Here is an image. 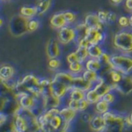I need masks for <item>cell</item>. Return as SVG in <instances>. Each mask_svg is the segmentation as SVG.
<instances>
[{
    "mask_svg": "<svg viewBox=\"0 0 132 132\" xmlns=\"http://www.w3.org/2000/svg\"><path fill=\"white\" fill-rule=\"evenodd\" d=\"M87 29H88V27L86 26V24L84 22L80 23L75 27V34H76L75 39L77 40V42H79L80 39H82L83 38H86Z\"/></svg>",
    "mask_w": 132,
    "mask_h": 132,
    "instance_id": "26",
    "label": "cell"
},
{
    "mask_svg": "<svg viewBox=\"0 0 132 132\" xmlns=\"http://www.w3.org/2000/svg\"><path fill=\"white\" fill-rule=\"evenodd\" d=\"M114 90L124 95H128L132 93V75L126 74L123 76L121 80L113 85Z\"/></svg>",
    "mask_w": 132,
    "mask_h": 132,
    "instance_id": "5",
    "label": "cell"
},
{
    "mask_svg": "<svg viewBox=\"0 0 132 132\" xmlns=\"http://www.w3.org/2000/svg\"><path fill=\"white\" fill-rule=\"evenodd\" d=\"M82 77L86 80H87L88 82L93 84H96V83L100 81V80L102 79V77L97 72L91 71L88 70H86L82 73Z\"/></svg>",
    "mask_w": 132,
    "mask_h": 132,
    "instance_id": "20",
    "label": "cell"
},
{
    "mask_svg": "<svg viewBox=\"0 0 132 132\" xmlns=\"http://www.w3.org/2000/svg\"><path fill=\"white\" fill-rule=\"evenodd\" d=\"M117 15L111 11H108L107 16V21L106 24H113L117 21Z\"/></svg>",
    "mask_w": 132,
    "mask_h": 132,
    "instance_id": "38",
    "label": "cell"
},
{
    "mask_svg": "<svg viewBox=\"0 0 132 132\" xmlns=\"http://www.w3.org/2000/svg\"><path fill=\"white\" fill-rule=\"evenodd\" d=\"M51 0H38L35 5L37 15L44 14L51 7Z\"/></svg>",
    "mask_w": 132,
    "mask_h": 132,
    "instance_id": "23",
    "label": "cell"
},
{
    "mask_svg": "<svg viewBox=\"0 0 132 132\" xmlns=\"http://www.w3.org/2000/svg\"><path fill=\"white\" fill-rule=\"evenodd\" d=\"M73 78H74V76L70 73H65V72H59V73H57L55 75H54V79L67 85L70 90H71V86H72V80H73Z\"/></svg>",
    "mask_w": 132,
    "mask_h": 132,
    "instance_id": "18",
    "label": "cell"
},
{
    "mask_svg": "<svg viewBox=\"0 0 132 132\" xmlns=\"http://www.w3.org/2000/svg\"><path fill=\"white\" fill-rule=\"evenodd\" d=\"M77 56H78V59L79 61L83 63L84 61H86L89 56V53H88V48L86 47H82V46H79L77 50L75 51Z\"/></svg>",
    "mask_w": 132,
    "mask_h": 132,
    "instance_id": "31",
    "label": "cell"
},
{
    "mask_svg": "<svg viewBox=\"0 0 132 132\" xmlns=\"http://www.w3.org/2000/svg\"><path fill=\"white\" fill-rule=\"evenodd\" d=\"M28 18L24 17L20 14L13 15L10 19L9 23V29L10 33L14 36H21L28 32Z\"/></svg>",
    "mask_w": 132,
    "mask_h": 132,
    "instance_id": "4",
    "label": "cell"
},
{
    "mask_svg": "<svg viewBox=\"0 0 132 132\" xmlns=\"http://www.w3.org/2000/svg\"><path fill=\"white\" fill-rule=\"evenodd\" d=\"M129 20H130V26L132 27V14L129 16Z\"/></svg>",
    "mask_w": 132,
    "mask_h": 132,
    "instance_id": "48",
    "label": "cell"
},
{
    "mask_svg": "<svg viewBox=\"0 0 132 132\" xmlns=\"http://www.w3.org/2000/svg\"><path fill=\"white\" fill-rule=\"evenodd\" d=\"M61 98L57 97L54 94L42 97V103L45 111L54 108H58L61 103Z\"/></svg>",
    "mask_w": 132,
    "mask_h": 132,
    "instance_id": "13",
    "label": "cell"
},
{
    "mask_svg": "<svg viewBox=\"0 0 132 132\" xmlns=\"http://www.w3.org/2000/svg\"><path fill=\"white\" fill-rule=\"evenodd\" d=\"M110 65L122 74H130L132 71V56L128 55L116 54L110 56Z\"/></svg>",
    "mask_w": 132,
    "mask_h": 132,
    "instance_id": "2",
    "label": "cell"
},
{
    "mask_svg": "<svg viewBox=\"0 0 132 132\" xmlns=\"http://www.w3.org/2000/svg\"><path fill=\"white\" fill-rule=\"evenodd\" d=\"M88 53H89V56L90 58L98 59V57L102 54L103 50L99 45L90 44L89 46L88 47Z\"/></svg>",
    "mask_w": 132,
    "mask_h": 132,
    "instance_id": "27",
    "label": "cell"
},
{
    "mask_svg": "<svg viewBox=\"0 0 132 132\" xmlns=\"http://www.w3.org/2000/svg\"><path fill=\"white\" fill-rule=\"evenodd\" d=\"M102 99H103V101H107V103H109V104H112V103L114 101L115 97H114V95L112 93L108 92L107 94H106L102 97Z\"/></svg>",
    "mask_w": 132,
    "mask_h": 132,
    "instance_id": "41",
    "label": "cell"
},
{
    "mask_svg": "<svg viewBox=\"0 0 132 132\" xmlns=\"http://www.w3.org/2000/svg\"><path fill=\"white\" fill-rule=\"evenodd\" d=\"M20 15L28 19L33 18L36 15H37L36 7L31 5H24L20 9Z\"/></svg>",
    "mask_w": 132,
    "mask_h": 132,
    "instance_id": "24",
    "label": "cell"
},
{
    "mask_svg": "<svg viewBox=\"0 0 132 132\" xmlns=\"http://www.w3.org/2000/svg\"><path fill=\"white\" fill-rule=\"evenodd\" d=\"M93 89L96 91V93L101 97H103L108 92H110L111 90H114L113 85L107 83V81H105V80L103 78V77H102V79L100 80V81H99L98 83H96L95 84Z\"/></svg>",
    "mask_w": 132,
    "mask_h": 132,
    "instance_id": "15",
    "label": "cell"
},
{
    "mask_svg": "<svg viewBox=\"0 0 132 132\" xmlns=\"http://www.w3.org/2000/svg\"><path fill=\"white\" fill-rule=\"evenodd\" d=\"M61 50L58 41L55 39H51L46 46V53L49 59L58 58L60 55Z\"/></svg>",
    "mask_w": 132,
    "mask_h": 132,
    "instance_id": "12",
    "label": "cell"
},
{
    "mask_svg": "<svg viewBox=\"0 0 132 132\" xmlns=\"http://www.w3.org/2000/svg\"><path fill=\"white\" fill-rule=\"evenodd\" d=\"M64 15H65V20H66L67 24H70V23L74 22L75 19H76V15L72 11L64 12Z\"/></svg>",
    "mask_w": 132,
    "mask_h": 132,
    "instance_id": "35",
    "label": "cell"
},
{
    "mask_svg": "<svg viewBox=\"0 0 132 132\" xmlns=\"http://www.w3.org/2000/svg\"><path fill=\"white\" fill-rule=\"evenodd\" d=\"M101 99L102 97L96 93V91L93 88L86 92V100L89 102V104H96Z\"/></svg>",
    "mask_w": 132,
    "mask_h": 132,
    "instance_id": "25",
    "label": "cell"
},
{
    "mask_svg": "<svg viewBox=\"0 0 132 132\" xmlns=\"http://www.w3.org/2000/svg\"><path fill=\"white\" fill-rule=\"evenodd\" d=\"M118 24L123 27V28H126L128 26H130V20H129V17H127L125 15H121L119 17L118 20Z\"/></svg>",
    "mask_w": 132,
    "mask_h": 132,
    "instance_id": "37",
    "label": "cell"
},
{
    "mask_svg": "<svg viewBox=\"0 0 132 132\" xmlns=\"http://www.w3.org/2000/svg\"><path fill=\"white\" fill-rule=\"evenodd\" d=\"M98 60L101 63L103 66H107L110 65V56H109L106 53H102V54L98 57Z\"/></svg>",
    "mask_w": 132,
    "mask_h": 132,
    "instance_id": "34",
    "label": "cell"
},
{
    "mask_svg": "<svg viewBox=\"0 0 132 132\" xmlns=\"http://www.w3.org/2000/svg\"><path fill=\"white\" fill-rule=\"evenodd\" d=\"M63 125H64V121L60 114H54L49 121V125L53 131H61Z\"/></svg>",
    "mask_w": 132,
    "mask_h": 132,
    "instance_id": "19",
    "label": "cell"
},
{
    "mask_svg": "<svg viewBox=\"0 0 132 132\" xmlns=\"http://www.w3.org/2000/svg\"><path fill=\"white\" fill-rule=\"evenodd\" d=\"M107 12H108L107 10H100V11H98V12L96 13V14H97V16H98L99 19H100V20L102 22H103L104 24H106Z\"/></svg>",
    "mask_w": 132,
    "mask_h": 132,
    "instance_id": "40",
    "label": "cell"
},
{
    "mask_svg": "<svg viewBox=\"0 0 132 132\" xmlns=\"http://www.w3.org/2000/svg\"><path fill=\"white\" fill-rule=\"evenodd\" d=\"M86 38L89 40L90 44L100 45L105 39V35L103 32L97 30L93 28H88Z\"/></svg>",
    "mask_w": 132,
    "mask_h": 132,
    "instance_id": "8",
    "label": "cell"
},
{
    "mask_svg": "<svg viewBox=\"0 0 132 132\" xmlns=\"http://www.w3.org/2000/svg\"><path fill=\"white\" fill-rule=\"evenodd\" d=\"M89 127L92 130L96 131H106V125L103 117V114L93 117L89 122Z\"/></svg>",
    "mask_w": 132,
    "mask_h": 132,
    "instance_id": "16",
    "label": "cell"
},
{
    "mask_svg": "<svg viewBox=\"0 0 132 132\" xmlns=\"http://www.w3.org/2000/svg\"><path fill=\"white\" fill-rule=\"evenodd\" d=\"M76 113H77V111L71 109L68 107L64 108L60 110L59 114L61 116L63 121H64V125L61 129V131H68V129L69 128V125H70L71 122L74 120V118L76 116Z\"/></svg>",
    "mask_w": 132,
    "mask_h": 132,
    "instance_id": "7",
    "label": "cell"
},
{
    "mask_svg": "<svg viewBox=\"0 0 132 132\" xmlns=\"http://www.w3.org/2000/svg\"><path fill=\"white\" fill-rule=\"evenodd\" d=\"M89 102L85 99L79 101V111H82V112H84L89 107Z\"/></svg>",
    "mask_w": 132,
    "mask_h": 132,
    "instance_id": "43",
    "label": "cell"
},
{
    "mask_svg": "<svg viewBox=\"0 0 132 132\" xmlns=\"http://www.w3.org/2000/svg\"><path fill=\"white\" fill-rule=\"evenodd\" d=\"M124 7L128 12H130L132 13V0H125Z\"/></svg>",
    "mask_w": 132,
    "mask_h": 132,
    "instance_id": "46",
    "label": "cell"
},
{
    "mask_svg": "<svg viewBox=\"0 0 132 132\" xmlns=\"http://www.w3.org/2000/svg\"><path fill=\"white\" fill-rule=\"evenodd\" d=\"M93 85L94 84L86 80L82 76V77L77 76V77H74V78H73L72 86H71V90L77 89V90H82L84 92H86L89 90L92 89Z\"/></svg>",
    "mask_w": 132,
    "mask_h": 132,
    "instance_id": "10",
    "label": "cell"
},
{
    "mask_svg": "<svg viewBox=\"0 0 132 132\" xmlns=\"http://www.w3.org/2000/svg\"><path fill=\"white\" fill-rule=\"evenodd\" d=\"M61 66V62L58 58H52V59H49L48 61V67L51 70H57L58 68H59V67Z\"/></svg>",
    "mask_w": 132,
    "mask_h": 132,
    "instance_id": "36",
    "label": "cell"
},
{
    "mask_svg": "<svg viewBox=\"0 0 132 132\" xmlns=\"http://www.w3.org/2000/svg\"><path fill=\"white\" fill-rule=\"evenodd\" d=\"M66 60H67V61H68V63H73V62H75V61H79L78 56H77V54H76L75 52H72V53H69L67 56Z\"/></svg>",
    "mask_w": 132,
    "mask_h": 132,
    "instance_id": "42",
    "label": "cell"
},
{
    "mask_svg": "<svg viewBox=\"0 0 132 132\" xmlns=\"http://www.w3.org/2000/svg\"><path fill=\"white\" fill-rule=\"evenodd\" d=\"M2 24H3V19L2 17H0V27L2 26Z\"/></svg>",
    "mask_w": 132,
    "mask_h": 132,
    "instance_id": "49",
    "label": "cell"
},
{
    "mask_svg": "<svg viewBox=\"0 0 132 132\" xmlns=\"http://www.w3.org/2000/svg\"><path fill=\"white\" fill-rule=\"evenodd\" d=\"M69 97H70V99L80 101L86 98V92L80 90H77V89H72V90H70Z\"/></svg>",
    "mask_w": 132,
    "mask_h": 132,
    "instance_id": "30",
    "label": "cell"
},
{
    "mask_svg": "<svg viewBox=\"0 0 132 132\" xmlns=\"http://www.w3.org/2000/svg\"><path fill=\"white\" fill-rule=\"evenodd\" d=\"M68 107L70 108L71 109L75 111H79V101H76V100L70 99L69 101L68 102Z\"/></svg>",
    "mask_w": 132,
    "mask_h": 132,
    "instance_id": "39",
    "label": "cell"
},
{
    "mask_svg": "<svg viewBox=\"0 0 132 132\" xmlns=\"http://www.w3.org/2000/svg\"><path fill=\"white\" fill-rule=\"evenodd\" d=\"M75 28H72L68 26H65L59 29L58 39V42L63 45H67L75 39Z\"/></svg>",
    "mask_w": 132,
    "mask_h": 132,
    "instance_id": "6",
    "label": "cell"
},
{
    "mask_svg": "<svg viewBox=\"0 0 132 132\" xmlns=\"http://www.w3.org/2000/svg\"><path fill=\"white\" fill-rule=\"evenodd\" d=\"M17 99L20 108L26 110H30L36 104L37 100V98L28 94H17Z\"/></svg>",
    "mask_w": 132,
    "mask_h": 132,
    "instance_id": "11",
    "label": "cell"
},
{
    "mask_svg": "<svg viewBox=\"0 0 132 132\" xmlns=\"http://www.w3.org/2000/svg\"><path fill=\"white\" fill-rule=\"evenodd\" d=\"M106 131H122L126 125V117L107 111L103 114Z\"/></svg>",
    "mask_w": 132,
    "mask_h": 132,
    "instance_id": "1",
    "label": "cell"
},
{
    "mask_svg": "<svg viewBox=\"0 0 132 132\" xmlns=\"http://www.w3.org/2000/svg\"><path fill=\"white\" fill-rule=\"evenodd\" d=\"M114 46L126 53H132V32L124 30L115 34L113 39Z\"/></svg>",
    "mask_w": 132,
    "mask_h": 132,
    "instance_id": "3",
    "label": "cell"
},
{
    "mask_svg": "<svg viewBox=\"0 0 132 132\" xmlns=\"http://www.w3.org/2000/svg\"><path fill=\"white\" fill-rule=\"evenodd\" d=\"M51 87H52L53 94L60 98H62L70 90V88L67 85L54 79L51 80Z\"/></svg>",
    "mask_w": 132,
    "mask_h": 132,
    "instance_id": "14",
    "label": "cell"
},
{
    "mask_svg": "<svg viewBox=\"0 0 132 132\" xmlns=\"http://www.w3.org/2000/svg\"><path fill=\"white\" fill-rule=\"evenodd\" d=\"M110 2H111L112 4H114V5H118V4H120V3H121L123 0H110Z\"/></svg>",
    "mask_w": 132,
    "mask_h": 132,
    "instance_id": "47",
    "label": "cell"
},
{
    "mask_svg": "<svg viewBox=\"0 0 132 132\" xmlns=\"http://www.w3.org/2000/svg\"><path fill=\"white\" fill-rule=\"evenodd\" d=\"M84 23L88 28H93L97 30L103 32L104 30V23L102 22L99 17L97 16V14H89L85 17Z\"/></svg>",
    "mask_w": 132,
    "mask_h": 132,
    "instance_id": "9",
    "label": "cell"
},
{
    "mask_svg": "<svg viewBox=\"0 0 132 132\" xmlns=\"http://www.w3.org/2000/svg\"><path fill=\"white\" fill-rule=\"evenodd\" d=\"M90 45V43L89 42V40L86 38H83L82 39H80L78 42V46H82V47H86L88 48Z\"/></svg>",
    "mask_w": 132,
    "mask_h": 132,
    "instance_id": "44",
    "label": "cell"
},
{
    "mask_svg": "<svg viewBox=\"0 0 132 132\" xmlns=\"http://www.w3.org/2000/svg\"><path fill=\"white\" fill-rule=\"evenodd\" d=\"M92 118L93 117L91 116V114L88 113H83L81 116V120L85 123H89Z\"/></svg>",
    "mask_w": 132,
    "mask_h": 132,
    "instance_id": "45",
    "label": "cell"
},
{
    "mask_svg": "<svg viewBox=\"0 0 132 132\" xmlns=\"http://www.w3.org/2000/svg\"><path fill=\"white\" fill-rule=\"evenodd\" d=\"M107 74L110 77V84H112V85L119 83L121 80V79L123 78V76H124V74H122L121 72H119V71H117V70H116L114 69H111L107 73Z\"/></svg>",
    "mask_w": 132,
    "mask_h": 132,
    "instance_id": "28",
    "label": "cell"
},
{
    "mask_svg": "<svg viewBox=\"0 0 132 132\" xmlns=\"http://www.w3.org/2000/svg\"><path fill=\"white\" fill-rule=\"evenodd\" d=\"M15 73V70L12 67L8 64L2 65L0 67V77L3 80H8L12 78Z\"/></svg>",
    "mask_w": 132,
    "mask_h": 132,
    "instance_id": "22",
    "label": "cell"
},
{
    "mask_svg": "<svg viewBox=\"0 0 132 132\" xmlns=\"http://www.w3.org/2000/svg\"><path fill=\"white\" fill-rule=\"evenodd\" d=\"M103 67V65L100 62V60L96 58H90L86 62L85 64V68L86 70H91V71H95L99 73Z\"/></svg>",
    "mask_w": 132,
    "mask_h": 132,
    "instance_id": "21",
    "label": "cell"
},
{
    "mask_svg": "<svg viewBox=\"0 0 132 132\" xmlns=\"http://www.w3.org/2000/svg\"><path fill=\"white\" fill-rule=\"evenodd\" d=\"M39 27V21L35 19V18H30L28 19V22H27V29L28 32H34L35 30L37 29V28Z\"/></svg>",
    "mask_w": 132,
    "mask_h": 132,
    "instance_id": "33",
    "label": "cell"
},
{
    "mask_svg": "<svg viewBox=\"0 0 132 132\" xmlns=\"http://www.w3.org/2000/svg\"><path fill=\"white\" fill-rule=\"evenodd\" d=\"M129 118H130V121H131V126H132V113L131 114V115L129 116Z\"/></svg>",
    "mask_w": 132,
    "mask_h": 132,
    "instance_id": "50",
    "label": "cell"
},
{
    "mask_svg": "<svg viewBox=\"0 0 132 132\" xmlns=\"http://www.w3.org/2000/svg\"><path fill=\"white\" fill-rule=\"evenodd\" d=\"M95 109L96 111L99 114H103L104 113L107 112L110 109V104L107 103V101H103V99H101L100 101H99L95 106Z\"/></svg>",
    "mask_w": 132,
    "mask_h": 132,
    "instance_id": "29",
    "label": "cell"
},
{
    "mask_svg": "<svg viewBox=\"0 0 132 132\" xmlns=\"http://www.w3.org/2000/svg\"><path fill=\"white\" fill-rule=\"evenodd\" d=\"M68 67H69V70L72 73H79L83 70V65L82 63L80 61H75L69 63Z\"/></svg>",
    "mask_w": 132,
    "mask_h": 132,
    "instance_id": "32",
    "label": "cell"
},
{
    "mask_svg": "<svg viewBox=\"0 0 132 132\" xmlns=\"http://www.w3.org/2000/svg\"><path fill=\"white\" fill-rule=\"evenodd\" d=\"M50 25L53 29H60L61 27L67 25L64 12H59L54 14L50 20Z\"/></svg>",
    "mask_w": 132,
    "mask_h": 132,
    "instance_id": "17",
    "label": "cell"
}]
</instances>
